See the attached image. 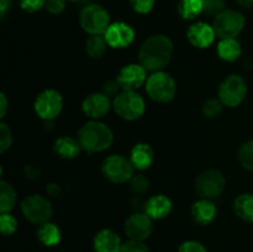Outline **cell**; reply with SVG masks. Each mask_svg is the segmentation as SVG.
I'll use <instances>...</instances> for the list:
<instances>
[{
	"label": "cell",
	"mask_w": 253,
	"mask_h": 252,
	"mask_svg": "<svg viewBox=\"0 0 253 252\" xmlns=\"http://www.w3.org/2000/svg\"><path fill=\"white\" fill-rule=\"evenodd\" d=\"M81 26L85 32L90 35L105 34L110 26V15L98 4L86 5L79 16Z\"/></svg>",
	"instance_id": "5b68a950"
},
{
	"label": "cell",
	"mask_w": 253,
	"mask_h": 252,
	"mask_svg": "<svg viewBox=\"0 0 253 252\" xmlns=\"http://www.w3.org/2000/svg\"><path fill=\"white\" fill-rule=\"evenodd\" d=\"M37 237L44 246H56L61 241V230L56 224L47 221L40 226Z\"/></svg>",
	"instance_id": "603a6c76"
},
{
	"label": "cell",
	"mask_w": 253,
	"mask_h": 252,
	"mask_svg": "<svg viewBox=\"0 0 253 252\" xmlns=\"http://www.w3.org/2000/svg\"><path fill=\"white\" fill-rule=\"evenodd\" d=\"M44 4H46V0H21L22 9L29 12L37 11L42 6H44Z\"/></svg>",
	"instance_id": "74e56055"
},
{
	"label": "cell",
	"mask_w": 253,
	"mask_h": 252,
	"mask_svg": "<svg viewBox=\"0 0 253 252\" xmlns=\"http://www.w3.org/2000/svg\"><path fill=\"white\" fill-rule=\"evenodd\" d=\"M21 210L24 216L34 224H44L51 219L53 209L48 199L39 194L30 195L22 200Z\"/></svg>",
	"instance_id": "8992f818"
},
{
	"label": "cell",
	"mask_w": 253,
	"mask_h": 252,
	"mask_svg": "<svg viewBox=\"0 0 253 252\" xmlns=\"http://www.w3.org/2000/svg\"><path fill=\"white\" fill-rule=\"evenodd\" d=\"M110 98L104 93H94L86 96L82 104L84 114L93 120L103 118L110 110Z\"/></svg>",
	"instance_id": "9a60e30c"
},
{
	"label": "cell",
	"mask_w": 253,
	"mask_h": 252,
	"mask_svg": "<svg viewBox=\"0 0 253 252\" xmlns=\"http://www.w3.org/2000/svg\"><path fill=\"white\" fill-rule=\"evenodd\" d=\"M133 10L140 14H147L152 10L156 0H130Z\"/></svg>",
	"instance_id": "e575fe53"
},
{
	"label": "cell",
	"mask_w": 253,
	"mask_h": 252,
	"mask_svg": "<svg viewBox=\"0 0 253 252\" xmlns=\"http://www.w3.org/2000/svg\"><path fill=\"white\" fill-rule=\"evenodd\" d=\"M104 177L113 183H125L133 177V166L130 160L121 155L105 158L101 165Z\"/></svg>",
	"instance_id": "52a82bcc"
},
{
	"label": "cell",
	"mask_w": 253,
	"mask_h": 252,
	"mask_svg": "<svg viewBox=\"0 0 253 252\" xmlns=\"http://www.w3.org/2000/svg\"><path fill=\"white\" fill-rule=\"evenodd\" d=\"M25 174H26V177L31 178V179H36V178L40 177L41 172H40L39 168H36L35 166H27V167L25 168Z\"/></svg>",
	"instance_id": "ab89813d"
},
{
	"label": "cell",
	"mask_w": 253,
	"mask_h": 252,
	"mask_svg": "<svg viewBox=\"0 0 253 252\" xmlns=\"http://www.w3.org/2000/svg\"><path fill=\"white\" fill-rule=\"evenodd\" d=\"M47 193L52 195V197H58L61 194V188H59V185L51 183V184L47 185Z\"/></svg>",
	"instance_id": "60d3db41"
},
{
	"label": "cell",
	"mask_w": 253,
	"mask_h": 252,
	"mask_svg": "<svg viewBox=\"0 0 253 252\" xmlns=\"http://www.w3.org/2000/svg\"><path fill=\"white\" fill-rule=\"evenodd\" d=\"M63 108L62 95L54 89H46L37 95L35 100V111L41 119L51 121L61 114Z\"/></svg>",
	"instance_id": "30bf717a"
},
{
	"label": "cell",
	"mask_w": 253,
	"mask_h": 252,
	"mask_svg": "<svg viewBox=\"0 0 253 252\" xmlns=\"http://www.w3.org/2000/svg\"><path fill=\"white\" fill-rule=\"evenodd\" d=\"M178 252H207V249L198 241H185L180 245Z\"/></svg>",
	"instance_id": "d590c367"
},
{
	"label": "cell",
	"mask_w": 253,
	"mask_h": 252,
	"mask_svg": "<svg viewBox=\"0 0 253 252\" xmlns=\"http://www.w3.org/2000/svg\"><path fill=\"white\" fill-rule=\"evenodd\" d=\"M17 229V221L12 215L7 212H2L0 216V231L4 236L12 235Z\"/></svg>",
	"instance_id": "f1b7e54d"
},
{
	"label": "cell",
	"mask_w": 253,
	"mask_h": 252,
	"mask_svg": "<svg viewBox=\"0 0 253 252\" xmlns=\"http://www.w3.org/2000/svg\"><path fill=\"white\" fill-rule=\"evenodd\" d=\"M192 215L197 222L203 225H208L215 219L216 207H215V204L210 199L202 198V199L195 202L194 205H193Z\"/></svg>",
	"instance_id": "ffe728a7"
},
{
	"label": "cell",
	"mask_w": 253,
	"mask_h": 252,
	"mask_svg": "<svg viewBox=\"0 0 253 252\" xmlns=\"http://www.w3.org/2000/svg\"><path fill=\"white\" fill-rule=\"evenodd\" d=\"M235 214L247 222H253V194H242L234 203Z\"/></svg>",
	"instance_id": "cb8c5ba5"
},
{
	"label": "cell",
	"mask_w": 253,
	"mask_h": 252,
	"mask_svg": "<svg viewBox=\"0 0 253 252\" xmlns=\"http://www.w3.org/2000/svg\"><path fill=\"white\" fill-rule=\"evenodd\" d=\"M236 2L241 7H245V9L253 6V0H236Z\"/></svg>",
	"instance_id": "ee69618b"
},
{
	"label": "cell",
	"mask_w": 253,
	"mask_h": 252,
	"mask_svg": "<svg viewBox=\"0 0 253 252\" xmlns=\"http://www.w3.org/2000/svg\"><path fill=\"white\" fill-rule=\"evenodd\" d=\"M173 53L172 40L165 35L148 37L138 52L140 64L150 72H158L169 63Z\"/></svg>",
	"instance_id": "6da1fadb"
},
{
	"label": "cell",
	"mask_w": 253,
	"mask_h": 252,
	"mask_svg": "<svg viewBox=\"0 0 253 252\" xmlns=\"http://www.w3.org/2000/svg\"><path fill=\"white\" fill-rule=\"evenodd\" d=\"M178 11L183 19H195L200 12H203V0H180Z\"/></svg>",
	"instance_id": "4316f807"
},
{
	"label": "cell",
	"mask_w": 253,
	"mask_h": 252,
	"mask_svg": "<svg viewBox=\"0 0 253 252\" xmlns=\"http://www.w3.org/2000/svg\"><path fill=\"white\" fill-rule=\"evenodd\" d=\"M104 37L109 46L113 48H125L132 43L135 39V31L130 25L125 22H114L108 27Z\"/></svg>",
	"instance_id": "5bb4252c"
},
{
	"label": "cell",
	"mask_w": 253,
	"mask_h": 252,
	"mask_svg": "<svg viewBox=\"0 0 253 252\" xmlns=\"http://www.w3.org/2000/svg\"><path fill=\"white\" fill-rule=\"evenodd\" d=\"M245 17L241 12L235 10H224L215 16V32L220 39H235L244 30Z\"/></svg>",
	"instance_id": "ba28073f"
},
{
	"label": "cell",
	"mask_w": 253,
	"mask_h": 252,
	"mask_svg": "<svg viewBox=\"0 0 253 252\" xmlns=\"http://www.w3.org/2000/svg\"><path fill=\"white\" fill-rule=\"evenodd\" d=\"M44 6L51 14H61L66 7V0H46Z\"/></svg>",
	"instance_id": "8d00e7d4"
},
{
	"label": "cell",
	"mask_w": 253,
	"mask_h": 252,
	"mask_svg": "<svg viewBox=\"0 0 253 252\" xmlns=\"http://www.w3.org/2000/svg\"><path fill=\"white\" fill-rule=\"evenodd\" d=\"M145 210L151 219H163L172 210V202L166 195H153L146 203Z\"/></svg>",
	"instance_id": "d6986e66"
},
{
	"label": "cell",
	"mask_w": 253,
	"mask_h": 252,
	"mask_svg": "<svg viewBox=\"0 0 253 252\" xmlns=\"http://www.w3.org/2000/svg\"><path fill=\"white\" fill-rule=\"evenodd\" d=\"M54 152L62 158H74L81 152V143L69 136H63L54 142Z\"/></svg>",
	"instance_id": "44dd1931"
},
{
	"label": "cell",
	"mask_w": 253,
	"mask_h": 252,
	"mask_svg": "<svg viewBox=\"0 0 253 252\" xmlns=\"http://www.w3.org/2000/svg\"><path fill=\"white\" fill-rule=\"evenodd\" d=\"M146 73L147 71L141 64L131 63L121 68L116 81L119 82L123 90H136L147 82Z\"/></svg>",
	"instance_id": "4fadbf2b"
},
{
	"label": "cell",
	"mask_w": 253,
	"mask_h": 252,
	"mask_svg": "<svg viewBox=\"0 0 253 252\" xmlns=\"http://www.w3.org/2000/svg\"><path fill=\"white\" fill-rule=\"evenodd\" d=\"M175 83L172 77L162 71L155 72L146 82V91L152 100L157 103H168L175 95Z\"/></svg>",
	"instance_id": "277c9868"
},
{
	"label": "cell",
	"mask_w": 253,
	"mask_h": 252,
	"mask_svg": "<svg viewBox=\"0 0 253 252\" xmlns=\"http://www.w3.org/2000/svg\"><path fill=\"white\" fill-rule=\"evenodd\" d=\"M69 1H72V2H79V1H82V0H69Z\"/></svg>",
	"instance_id": "f6af8a7d"
},
{
	"label": "cell",
	"mask_w": 253,
	"mask_h": 252,
	"mask_svg": "<svg viewBox=\"0 0 253 252\" xmlns=\"http://www.w3.org/2000/svg\"><path fill=\"white\" fill-rule=\"evenodd\" d=\"M239 161L242 167L253 172V141L244 143L239 151Z\"/></svg>",
	"instance_id": "83f0119b"
},
{
	"label": "cell",
	"mask_w": 253,
	"mask_h": 252,
	"mask_svg": "<svg viewBox=\"0 0 253 252\" xmlns=\"http://www.w3.org/2000/svg\"><path fill=\"white\" fill-rule=\"evenodd\" d=\"M153 158H155V153H153L152 147L148 143L140 142L133 146L132 150H131L130 161L136 169H147L152 165Z\"/></svg>",
	"instance_id": "ac0fdd59"
},
{
	"label": "cell",
	"mask_w": 253,
	"mask_h": 252,
	"mask_svg": "<svg viewBox=\"0 0 253 252\" xmlns=\"http://www.w3.org/2000/svg\"><path fill=\"white\" fill-rule=\"evenodd\" d=\"M125 234L130 240L143 241L152 234V219L147 214L136 212L125 221Z\"/></svg>",
	"instance_id": "7c38bea8"
},
{
	"label": "cell",
	"mask_w": 253,
	"mask_h": 252,
	"mask_svg": "<svg viewBox=\"0 0 253 252\" xmlns=\"http://www.w3.org/2000/svg\"><path fill=\"white\" fill-rule=\"evenodd\" d=\"M145 100L135 90H123L114 99V110L120 118L132 121L145 113Z\"/></svg>",
	"instance_id": "3957f363"
},
{
	"label": "cell",
	"mask_w": 253,
	"mask_h": 252,
	"mask_svg": "<svg viewBox=\"0 0 253 252\" xmlns=\"http://www.w3.org/2000/svg\"><path fill=\"white\" fill-rule=\"evenodd\" d=\"M120 252H150V249L143 241L130 240V241L123 244Z\"/></svg>",
	"instance_id": "836d02e7"
},
{
	"label": "cell",
	"mask_w": 253,
	"mask_h": 252,
	"mask_svg": "<svg viewBox=\"0 0 253 252\" xmlns=\"http://www.w3.org/2000/svg\"><path fill=\"white\" fill-rule=\"evenodd\" d=\"M225 178L221 172L216 169H208L203 172L195 180V190L204 199H212L225 189Z\"/></svg>",
	"instance_id": "8fae6325"
},
{
	"label": "cell",
	"mask_w": 253,
	"mask_h": 252,
	"mask_svg": "<svg viewBox=\"0 0 253 252\" xmlns=\"http://www.w3.org/2000/svg\"><path fill=\"white\" fill-rule=\"evenodd\" d=\"M12 142V133L6 124L1 123L0 125V152L4 153L7 148H10Z\"/></svg>",
	"instance_id": "d6a6232c"
},
{
	"label": "cell",
	"mask_w": 253,
	"mask_h": 252,
	"mask_svg": "<svg viewBox=\"0 0 253 252\" xmlns=\"http://www.w3.org/2000/svg\"><path fill=\"white\" fill-rule=\"evenodd\" d=\"M10 6V0H0V10H1V15L4 16L6 12L7 7Z\"/></svg>",
	"instance_id": "b9f144b4"
},
{
	"label": "cell",
	"mask_w": 253,
	"mask_h": 252,
	"mask_svg": "<svg viewBox=\"0 0 253 252\" xmlns=\"http://www.w3.org/2000/svg\"><path fill=\"white\" fill-rule=\"evenodd\" d=\"M114 135L108 125L98 120H91L82 126L78 141L82 148L88 152H101L111 146Z\"/></svg>",
	"instance_id": "7a4b0ae2"
},
{
	"label": "cell",
	"mask_w": 253,
	"mask_h": 252,
	"mask_svg": "<svg viewBox=\"0 0 253 252\" xmlns=\"http://www.w3.org/2000/svg\"><path fill=\"white\" fill-rule=\"evenodd\" d=\"M247 86L242 77L232 74L224 79L219 88V99L224 105L235 108L246 98Z\"/></svg>",
	"instance_id": "9c48e42d"
},
{
	"label": "cell",
	"mask_w": 253,
	"mask_h": 252,
	"mask_svg": "<svg viewBox=\"0 0 253 252\" xmlns=\"http://www.w3.org/2000/svg\"><path fill=\"white\" fill-rule=\"evenodd\" d=\"M224 0H203V12L208 15H219L224 11Z\"/></svg>",
	"instance_id": "1f68e13d"
},
{
	"label": "cell",
	"mask_w": 253,
	"mask_h": 252,
	"mask_svg": "<svg viewBox=\"0 0 253 252\" xmlns=\"http://www.w3.org/2000/svg\"><path fill=\"white\" fill-rule=\"evenodd\" d=\"M241 44L235 39H222L217 46V53L221 59L226 62H234L241 56Z\"/></svg>",
	"instance_id": "7402d4cb"
},
{
	"label": "cell",
	"mask_w": 253,
	"mask_h": 252,
	"mask_svg": "<svg viewBox=\"0 0 253 252\" xmlns=\"http://www.w3.org/2000/svg\"><path fill=\"white\" fill-rule=\"evenodd\" d=\"M150 187V180L143 174H136L131 178V189L136 194H143Z\"/></svg>",
	"instance_id": "4dcf8cb0"
},
{
	"label": "cell",
	"mask_w": 253,
	"mask_h": 252,
	"mask_svg": "<svg viewBox=\"0 0 253 252\" xmlns=\"http://www.w3.org/2000/svg\"><path fill=\"white\" fill-rule=\"evenodd\" d=\"M121 240L113 230L104 229L96 234L94 239V250L95 252H120Z\"/></svg>",
	"instance_id": "e0dca14e"
},
{
	"label": "cell",
	"mask_w": 253,
	"mask_h": 252,
	"mask_svg": "<svg viewBox=\"0 0 253 252\" xmlns=\"http://www.w3.org/2000/svg\"><path fill=\"white\" fill-rule=\"evenodd\" d=\"M222 105L224 104L221 103V100H217V99H209L204 103V106H203V113L207 118H216L221 114L222 111Z\"/></svg>",
	"instance_id": "f546056e"
},
{
	"label": "cell",
	"mask_w": 253,
	"mask_h": 252,
	"mask_svg": "<svg viewBox=\"0 0 253 252\" xmlns=\"http://www.w3.org/2000/svg\"><path fill=\"white\" fill-rule=\"evenodd\" d=\"M0 99H1V118H4L5 113H6V109H7V101L6 98H5L4 94L0 95Z\"/></svg>",
	"instance_id": "7bdbcfd3"
},
{
	"label": "cell",
	"mask_w": 253,
	"mask_h": 252,
	"mask_svg": "<svg viewBox=\"0 0 253 252\" xmlns=\"http://www.w3.org/2000/svg\"><path fill=\"white\" fill-rule=\"evenodd\" d=\"M120 89L121 86L118 81H108L105 82V84L103 85V93L110 98V96L118 95V91L120 90Z\"/></svg>",
	"instance_id": "f35d334b"
},
{
	"label": "cell",
	"mask_w": 253,
	"mask_h": 252,
	"mask_svg": "<svg viewBox=\"0 0 253 252\" xmlns=\"http://www.w3.org/2000/svg\"><path fill=\"white\" fill-rule=\"evenodd\" d=\"M187 36L193 46L198 48H207L214 42L216 32L214 27L208 25L207 22H197L189 27Z\"/></svg>",
	"instance_id": "2e32d148"
},
{
	"label": "cell",
	"mask_w": 253,
	"mask_h": 252,
	"mask_svg": "<svg viewBox=\"0 0 253 252\" xmlns=\"http://www.w3.org/2000/svg\"><path fill=\"white\" fill-rule=\"evenodd\" d=\"M108 46L105 37L101 35H91L85 42V52L91 58H100L105 53Z\"/></svg>",
	"instance_id": "484cf974"
},
{
	"label": "cell",
	"mask_w": 253,
	"mask_h": 252,
	"mask_svg": "<svg viewBox=\"0 0 253 252\" xmlns=\"http://www.w3.org/2000/svg\"><path fill=\"white\" fill-rule=\"evenodd\" d=\"M16 204V192L10 183L0 182V211L9 212Z\"/></svg>",
	"instance_id": "d4e9b609"
}]
</instances>
